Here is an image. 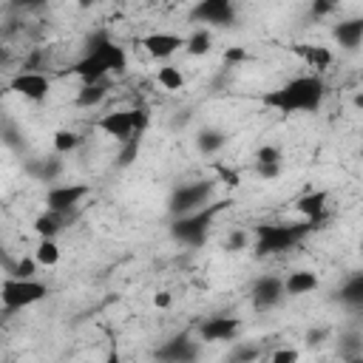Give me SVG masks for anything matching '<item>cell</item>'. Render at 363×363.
<instances>
[{
    "label": "cell",
    "mask_w": 363,
    "mask_h": 363,
    "mask_svg": "<svg viewBox=\"0 0 363 363\" xmlns=\"http://www.w3.org/2000/svg\"><path fill=\"white\" fill-rule=\"evenodd\" d=\"M323 79L320 77H295L272 94H264V105L289 116L303 111H318L323 102Z\"/></svg>",
    "instance_id": "cell-1"
},
{
    "label": "cell",
    "mask_w": 363,
    "mask_h": 363,
    "mask_svg": "<svg viewBox=\"0 0 363 363\" xmlns=\"http://www.w3.org/2000/svg\"><path fill=\"white\" fill-rule=\"evenodd\" d=\"M221 207H224V201L207 204V207H201V210H196V213H187V216H179V218L173 221V235H176L182 244H187V247L204 244L207 230H210V224H213V218H216V213H218Z\"/></svg>",
    "instance_id": "cell-2"
},
{
    "label": "cell",
    "mask_w": 363,
    "mask_h": 363,
    "mask_svg": "<svg viewBox=\"0 0 363 363\" xmlns=\"http://www.w3.org/2000/svg\"><path fill=\"white\" fill-rule=\"evenodd\" d=\"M309 230V224H261L255 233V252L258 255H269V252H284L289 250L301 233Z\"/></svg>",
    "instance_id": "cell-3"
},
{
    "label": "cell",
    "mask_w": 363,
    "mask_h": 363,
    "mask_svg": "<svg viewBox=\"0 0 363 363\" xmlns=\"http://www.w3.org/2000/svg\"><path fill=\"white\" fill-rule=\"evenodd\" d=\"M48 295V286L34 281V278H6L3 281V306L11 312V309H23V306H31L37 301H43Z\"/></svg>",
    "instance_id": "cell-4"
},
{
    "label": "cell",
    "mask_w": 363,
    "mask_h": 363,
    "mask_svg": "<svg viewBox=\"0 0 363 363\" xmlns=\"http://www.w3.org/2000/svg\"><path fill=\"white\" fill-rule=\"evenodd\" d=\"M210 193H213V184H210V182H199V184H182V187L173 193V199H170V210H173L176 216L196 213V210L207 207L204 201L210 199Z\"/></svg>",
    "instance_id": "cell-5"
},
{
    "label": "cell",
    "mask_w": 363,
    "mask_h": 363,
    "mask_svg": "<svg viewBox=\"0 0 363 363\" xmlns=\"http://www.w3.org/2000/svg\"><path fill=\"white\" fill-rule=\"evenodd\" d=\"M11 91H17L28 102H43L48 96V91H51V79L45 74H40V71H23V74H17L11 79Z\"/></svg>",
    "instance_id": "cell-6"
},
{
    "label": "cell",
    "mask_w": 363,
    "mask_h": 363,
    "mask_svg": "<svg viewBox=\"0 0 363 363\" xmlns=\"http://www.w3.org/2000/svg\"><path fill=\"white\" fill-rule=\"evenodd\" d=\"M96 128L105 136H113L116 142H128V139L139 136L136 133V125H133V111H111V113H105L96 122Z\"/></svg>",
    "instance_id": "cell-7"
},
{
    "label": "cell",
    "mask_w": 363,
    "mask_h": 363,
    "mask_svg": "<svg viewBox=\"0 0 363 363\" xmlns=\"http://www.w3.org/2000/svg\"><path fill=\"white\" fill-rule=\"evenodd\" d=\"M193 17L210 26H230L235 20V9H233V0H199L193 9Z\"/></svg>",
    "instance_id": "cell-8"
},
{
    "label": "cell",
    "mask_w": 363,
    "mask_h": 363,
    "mask_svg": "<svg viewBox=\"0 0 363 363\" xmlns=\"http://www.w3.org/2000/svg\"><path fill=\"white\" fill-rule=\"evenodd\" d=\"M88 193L85 184H57L45 193V204L48 210H57V213H68L74 204H79V199Z\"/></svg>",
    "instance_id": "cell-9"
},
{
    "label": "cell",
    "mask_w": 363,
    "mask_h": 363,
    "mask_svg": "<svg viewBox=\"0 0 363 363\" xmlns=\"http://www.w3.org/2000/svg\"><path fill=\"white\" fill-rule=\"evenodd\" d=\"M284 295H286L284 281L275 278V275H264V278H258L255 286H252V303H255L258 309H269V306H275Z\"/></svg>",
    "instance_id": "cell-10"
},
{
    "label": "cell",
    "mask_w": 363,
    "mask_h": 363,
    "mask_svg": "<svg viewBox=\"0 0 363 363\" xmlns=\"http://www.w3.org/2000/svg\"><path fill=\"white\" fill-rule=\"evenodd\" d=\"M184 43H187V40H182L179 34H170V31H156V34H147V37H142V45H145V51H147L150 57H156V60H164V57H170V54H173V51H179Z\"/></svg>",
    "instance_id": "cell-11"
},
{
    "label": "cell",
    "mask_w": 363,
    "mask_h": 363,
    "mask_svg": "<svg viewBox=\"0 0 363 363\" xmlns=\"http://www.w3.org/2000/svg\"><path fill=\"white\" fill-rule=\"evenodd\" d=\"M238 329H241L238 318H210V320L201 323L199 332H201L204 340L218 343V340H233V337L238 335Z\"/></svg>",
    "instance_id": "cell-12"
},
{
    "label": "cell",
    "mask_w": 363,
    "mask_h": 363,
    "mask_svg": "<svg viewBox=\"0 0 363 363\" xmlns=\"http://www.w3.org/2000/svg\"><path fill=\"white\" fill-rule=\"evenodd\" d=\"M326 201H329L326 190H312V193H306V196H301V199L295 201V210H298L301 216H306L309 230L318 227V221H320V216H323V210H326Z\"/></svg>",
    "instance_id": "cell-13"
},
{
    "label": "cell",
    "mask_w": 363,
    "mask_h": 363,
    "mask_svg": "<svg viewBox=\"0 0 363 363\" xmlns=\"http://www.w3.org/2000/svg\"><path fill=\"white\" fill-rule=\"evenodd\" d=\"M74 74H77L82 82H99V79H102L105 74H111V71H108V65H105L102 54L88 51L79 62H74Z\"/></svg>",
    "instance_id": "cell-14"
},
{
    "label": "cell",
    "mask_w": 363,
    "mask_h": 363,
    "mask_svg": "<svg viewBox=\"0 0 363 363\" xmlns=\"http://www.w3.org/2000/svg\"><path fill=\"white\" fill-rule=\"evenodd\" d=\"M335 40L340 48H357L363 43V17H352V20H343L335 26Z\"/></svg>",
    "instance_id": "cell-15"
},
{
    "label": "cell",
    "mask_w": 363,
    "mask_h": 363,
    "mask_svg": "<svg viewBox=\"0 0 363 363\" xmlns=\"http://www.w3.org/2000/svg\"><path fill=\"white\" fill-rule=\"evenodd\" d=\"M292 51H295V54H298L309 68H318V71L329 68V65H332V60H335V54H332L326 45H309V43H306V45H295Z\"/></svg>",
    "instance_id": "cell-16"
},
{
    "label": "cell",
    "mask_w": 363,
    "mask_h": 363,
    "mask_svg": "<svg viewBox=\"0 0 363 363\" xmlns=\"http://www.w3.org/2000/svg\"><path fill=\"white\" fill-rule=\"evenodd\" d=\"M284 289H286V295H306V292L318 289V275L309 269H295L286 275Z\"/></svg>",
    "instance_id": "cell-17"
},
{
    "label": "cell",
    "mask_w": 363,
    "mask_h": 363,
    "mask_svg": "<svg viewBox=\"0 0 363 363\" xmlns=\"http://www.w3.org/2000/svg\"><path fill=\"white\" fill-rule=\"evenodd\" d=\"M196 354H199V349L187 337H176V340H170L167 346L159 349V357L162 360H193Z\"/></svg>",
    "instance_id": "cell-18"
},
{
    "label": "cell",
    "mask_w": 363,
    "mask_h": 363,
    "mask_svg": "<svg viewBox=\"0 0 363 363\" xmlns=\"http://www.w3.org/2000/svg\"><path fill=\"white\" fill-rule=\"evenodd\" d=\"M60 221H62V213H57V210H45L43 216L34 218V233H37L40 238H54L57 230H60Z\"/></svg>",
    "instance_id": "cell-19"
},
{
    "label": "cell",
    "mask_w": 363,
    "mask_h": 363,
    "mask_svg": "<svg viewBox=\"0 0 363 363\" xmlns=\"http://www.w3.org/2000/svg\"><path fill=\"white\" fill-rule=\"evenodd\" d=\"M34 258L40 267H54L60 264V247L54 244V238H40L37 250H34Z\"/></svg>",
    "instance_id": "cell-20"
},
{
    "label": "cell",
    "mask_w": 363,
    "mask_h": 363,
    "mask_svg": "<svg viewBox=\"0 0 363 363\" xmlns=\"http://www.w3.org/2000/svg\"><path fill=\"white\" fill-rule=\"evenodd\" d=\"M210 45H213V37H210V31H204V28H199L196 34H190V37H187V43H184V48H187L193 57L207 54V51H210Z\"/></svg>",
    "instance_id": "cell-21"
},
{
    "label": "cell",
    "mask_w": 363,
    "mask_h": 363,
    "mask_svg": "<svg viewBox=\"0 0 363 363\" xmlns=\"http://www.w3.org/2000/svg\"><path fill=\"white\" fill-rule=\"evenodd\" d=\"M102 96H105V85H102V82H85V85L79 88V94H77V102H79L82 108H88V105L102 102Z\"/></svg>",
    "instance_id": "cell-22"
},
{
    "label": "cell",
    "mask_w": 363,
    "mask_h": 363,
    "mask_svg": "<svg viewBox=\"0 0 363 363\" xmlns=\"http://www.w3.org/2000/svg\"><path fill=\"white\" fill-rule=\"evenodd\" d=\"M340 298L352 306H363V275H354L346 281V286L340 289Z\"/></svg>",
    "instance_id": "cell-23"
},
{
    "label": "cell",
    "mask_w": 363,
    "mask_h": 363,
    "mask_svg": "<svg viewBox=\"0 0 363 363\" xmlns=\"http://www.w3.org/2000/svg\"><path fill=\"white\" fill-rule=\"evenodd\" d=\"M159 85L164 91H179L184 85V77H182V71L176 65H162L159 68Z\"/></svg>",
    "instance_id": "cell-24"
},
{
    "label": "cell",
    "mask_w": 363,
    "mask_h": 363,
    "mask_svg": "<svg viewBox=\"0 0 363 363\" xmlns=\"http://www.w3.org/2000/svg\"><path fill=\"white\" fill-rule=\"evenodd\" d=\"M77 145H79V136L74 130H57L54 133V150L57 153H71V150H77Z\"/></svg>",
    "instance_id": "cell-25"
},
{
    "label": "cell",
    "mask_w": 363,
    "mask_h": 363,
    "mask_svg": "<svg viewBox=\"0 0 363 363\" xmlns=\"http://www.w3.org/2000/svg\"><path fill=\"white\" fill-rule=\"evenodd\" d=\"M221 145H224V133H218V130H201L199 133V150L216 153Z\"/></svg>",
    "instance_id": "cell-26"
},
{
    "label": "cell",
    "mask_w": 363,
    "mask_h": 363,
    "mask_svg": "<svg viewBox=\"0 0 363 363\" xmlns=\"http://www.w3.org/2000/svg\"><path fill=\"white\" fill-rule=\"evenodd\" d=\"M125 147H122V153H119V164H130L133 159H136V153H139V136H133V139H128V142H122Z\"/></svg>",
    "instance_id": "cell-27"
},
{
    "label": "cell",
    "mask_w": 363,
    "mask_h": 363,
    "mask_svg": "<svg viewBox=\"0 0 363 363\" xmlns=\"http://www.w3.org/2000/svg\"><path fill=\"white\" fill-rule=\"evenodd\" d=\"M37 267H40V264H37V258H23V261L14 267V272H11V275H14V278H31Z\"/></svg>",
    "instance_id": "cell-28"
},
{
    "label": "cell",
    "mask_w": 363,
    "mask_h": 363,
    "mask_svg": "<svg viewBox=\"0 0 363 363\" xmlns=\"http://www.w3.org/2000/svg\"><path fill=\"white\" fill-rule=\"evenodd\" d=\"M255 162H281V150L272 147V145H264V147H258Z\"/></svg>",
    "instance_id": "cell-29"
},
{
    "label": "cell",
    "mask_w": 363,
    "mask_h": 363,
    "mask_svg": "<svg viewBox=\"0 0 363 363\" xmlns=\"http://www.w3.org/2000/svg\"><path fill=\"white\" fill-rule=\"evenodd\" d=\"M261 179H275L278 176V162H255Z\"/></svg>",
    "instance_id": "cell-30"
},
{
    "label": "cell",
    "mask_w": 363,
    "mask_h": 363,
    "mask_svg": "<svg viewBox=\"0 0 363 363\" xmlns=\"http://www.w3.org/2000/svg\"><path fill=\"white\" fill-rule=\"evenodd\" d=\"M289 360H298V352H295V349H281V352H272V363H289Z\"/></svg>",
    "instance_id": "cell-31"
},
{
    "label": "cell",
    "mask_w": 363,
    "mask_h": 363,
    "mask_svg": "<svg viewBox=\"0 0 363 363\" xmlns=\"http://www.w3.org/2000/svg\"><path fill=\"white\" fill-rule=\"evenodd\" d=\"M244 244H247V235H244V233H233L230 241H227V250L235 252V250H244Z\"/></svg>",
    "instance_id": "cell-32"
},
{
    "label": "cell",
    "mask_w": 363,
    "mask_h": 363,
    "mask_svg": "<svg viewBox=\"0 0 363 363\" xmlns=\"http://www.w3.org/2000/svg\"><path fill=\"white\" fill-rule=\"evenodd\" d=\"M224 60H227V62H241V60H250V54H247L244 48H230V51L224 54Z\"/></svg>",
    "instance_id": "cell-33"
},
{
    "label": "cell",
    "mask_w": 363,
    "mask_h": 363,
    "mask_svg": "<svg viewBox=\"0 0 363 363\" xmlns=\"http://www.w3.org/2000/svg\"><path fill=\"white\" fill-rule=\"evenodd\" d=\"M218 176H221V179H224L227 184H233V187L238 184V173H235V170H230V167H224V164L218 167Z\"/></svg>",
    "instance_id": "cell-34"
},
{
    "label": "cell",
    "mask_w": 363,
    "mask_h": 363,
    "mask_svg": "<svg viewBox=\"0 0 363 363\" xmlns=\"http://www.w3.org/2000/svg\"><path fill=\"white\" fill-rule=\"evenodd\" d=\"M332 6H335V0H315L312 3V11L320 17V14H326V11H332Z\"/></svg>",
    "instance_id": "cell-35"
},
{
    "label": "cell",
    "mask_w": 363,
    "mask_h": 363,
    "mask_svg": "<svg viewBox=\"0 0 363 363\" xmlns=\"http://www.w3.org/2000/svg\"><path fill=\"white\" fill-rule=\"evenodd\" d=\"M170 292H159V295H153V306H159V309H167L170 306Z\"/></svg>",
    "instance_id": "cell-36"
},
{
    "label": "cell",
    "mask_w": 363,
    "mask_h": 363,
    "mask_svg": "<svg viewBox=\"0 0 363 363\" xmlns=\"http://www.w3.org/2000/svg\"><path fill=\"white\" fill-rule=\"evenodd\" d=\"M40 3H45V0H14V6H20V9H34Z\"/></svg>",
    "instance_id": "cell-37"
},
{
    "label": "cell",
    "mask_w": 363,
    "mask_h": 363,
    "mask_svg": "<svg viewBox=\"0 0 363 363\" xmlns=\"http://www.w3.org/2000/svg\"><path fill=\"white\" fill-rule=\"evenodd\" d=\"M255 354H258V352H255V349H241V352H238V354H235V357H255Z\"/></svg>",
    "instance_id": "cell-38"
},
{
    "label": "cell",
    "mask_w": 363,
    "mask_h": 363,
    "mask_svg": "<svg viewBox=\"0 0 363 363\" xmlns=\"http://www.w3.org/2000/svg\"><path fill=\"white\" fill-rule=\"evenodd\" d=\"M94 3H99V0H77V6H82V9H88V6H94Z\"/></svg>",
    "instance_id": "cell-39"
},
{
    "label": "cell",
    "mask_w": 363,
    "mask_h": 363,
    "mask_svg": "<svg viewBox=\"0 0 363 363\" xmlns=\"http://www.w3.org/2000/svg\"><path fill=\"white\" fill-rule=\"evenodd\" d=\"M354 108H363V94H357V96H354Z\"/></svg>",
    "instance_id": "cell-40"
},
{
    "label": "cell",
    "mask_w": 363,
    "mask_h": 363,
    "mask_svg": "<svg viewBox=\"0 0 363 363\" xmlns=\"http://www.w3.org/2000/svg\"><path fill=\"white\" fill-rule=\"evenodd\" d=\"M360 159H363V150H360Z\"/></svg>",
    "instance_id": "cell-41"
},
{
    "label": "cell",
    "mask_w": 363,
    "mask_h": 363,
    "mask_svg": "<svg viewBox=\"0 0 363 363\" xmlns=\"http://www.w3.org/2000/svg\"><path fill=\"white\" fill-rule=\"evenodd\" d=\"M360 82H363V74H360Z\"/></svg>",
    "instance_id": "cell-42"
}]
</instances>
